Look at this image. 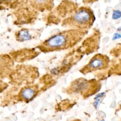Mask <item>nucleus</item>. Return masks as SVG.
<instances>
[{
	"label": "nucleus",
	"instance_id": "f257e3e1",
	"mask_svg": "<svg viewBox=\"0 0 121 121\" xmlns=\"http://www.w3.org/2000/svg\"><path fill=\"white\" fill-rule=\"evenodd\" d=\"M86 30L70 29L51 36L40 46L43 52L63 50L71 47L78 43L86 34Z\"/></svg>",
	"mask_w": 121,
	"mask_h": 121
},
{
	"label": "nucleus",
	"instance_id": "f03ea898",
	"mask_svg": "<svg viewBox=\"0 0 121 121\" xmlns=\"http://www.w3.org/2000/svg\"><path fill=\"white\" fill-rule=\"evenodd\" d=\"M95 19L93 12L91 9L87 7H81L65 21L64 24L73 29L86 30L93 25Z\"/></svg>",
	"mask_w": 121,
	"mask_h": 121
},
{
	"label": "nucleus",
	"instance_id": "7ed1b4c3",
	"mask_svg": "<svg viewBox=\"0 0 121 121\" xmlns=\"http://www.w3.org/2000/svg\"><path fill=\"white\" fill-rule=\"evenodd\" d=\"M99 87L98 84L95 80H88L84 78H79L71 84L70 90L75 93L89 96L95 93V90H98Z\"/></svg>",
	"mask_w": 121,
	"mask_h": 121
},
{
	"label": "nucleus",
	"instance_id": "20e7f679",
	"mask_svg": "<svg viewBox=\"0 0 121 121\" xmlns=\"http://www.w3.org/2000/svg\"><path fill=\"white\" fill-rule=\"evenodd\" d=\"M109 60V58L105 55L96 54L81 69V71L84 74H86L93 71L104 69L107 67Z\"/></svg>",
	"mask_w": 121,
	"mask_h": 121
},
{
	"label": "nucleus",
	"instance_id": "39448f33",
	"mask_svg": "<svg viewBox=\"0 0 121 121\" xmlns=\"http://www.w3.org/2000/svg\"><path fill=\"white\" fill-rule=\"evenodd\" d=\"M31 5L40 10H50L53 6V0H29Z\"/></svg>",
	"mask_w": 121,
	"mask_h": 121
},
{
	"label": "nucleus",
	"instance_id": "423d86ee",
	"mask_svg": "<svg viewBox=\"0 0 121 121\" xmlns=\"http://www.w3.org/2000/svg\"><path fill=\"white\" fill-rule=\"evenodd\" d=\"M35 95V91L30 88H26L24 89L21 93L22 97L26 100H29L32 98Z\"/></svg>",
	"mask_w": 121,
	"mask_h": 121
},
{
	"label": "nucleus",
	"instance_id": "0eeeda50",
	"mask_svg": "<svg viewBox=\"0 0 121 121\" xmlns=\"http://www.w3.org/2000/svg\"><path fill=\"white\" fill-rule=\"evenodd\" d=\"M18 39L21 41H25L30 39L31 35L26 30H22L20 31L17 35Z\"/></svg>",
	"mask_w": 121,
	"mask_h": 121
},
{
	"label": "nucleus",
	"instance_id": "6e6552de",
	"mask_svg": "<svg viewBox=\"0 0 121 121\" xmlns=\"http://www.w3.org/2000/svg\"><path fill=\"white\" fill-rule=\"evenodd\" d=\"M121 17V13L119 10H115L113 12L112 18L113 19H118Z\"/></svg>",
	"mask_w": 121,
	"mask_h": 121
},
{
	"label": "nucleus",
	"instance_id": "1a4fd4ad",
	"mask_svg": "<svg viewBox=\"0 0 121 121\" xmlns=\"http://www.w3.org/2000/svg\"><path fill=\"white\" fill-rule=\"evenodd\" d=\"M14 0H0V2L4 3H9L11 2H13Z\"/></svg>",
	"mask_w": 121,
	"mask_h": 121
},
{
	"label": "nucleus",
	"instance_id": "9d476101",
	"mask_svg": "<svg viewBox=\"0 0 121 121\" xmlns=\"http://www.w3.org/2000/svg\"><path fill=\"white\" fill-rule=\"evenodd\" d=\"M78 121V120H77V121Z\"/></svg>",
	"mask_w": 121,
	"mask_h": 121
}]
</instances>
